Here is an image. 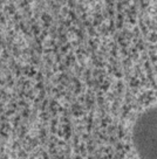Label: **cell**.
<instances>
[{
	"mask_svg": "<svg viewBox=\"0 0 157 159\" xmlns=\"http://www.w3.org/2000/svg\"><path fill=\"white\" fill-rule=\"evenodd\" d=\"M133 144L140 159H157V110L152 105L140 115L133 128Z\"/></svg>",
	"mask_w": 157,
	"mask_h": 159,
	"instance_id": "1",
	"label": "cell"
}]
</instances>
